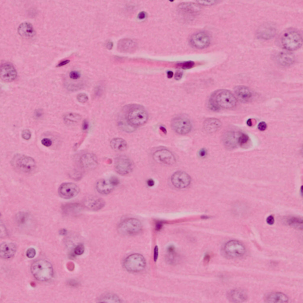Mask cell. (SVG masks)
<instances>
[{
    "instance_id": "6da1fadb",
    "label": "cell",
    "mask_w": 303,
    "mask_h": 303,
    "mask_svg": "<svg viewBox=\"0 0 303 303\" xmlns=\"http://www.w3.org/2000/svg\"><path fill=\"white\" fill-rule=\"evenodd\" d=\"M236 99L229 90L225 89L217 90L211 96L209 102L210 109L217 111L220 109H227L234 108L236 104Z\"/></svg>"
},
{
    "instance_id": "7a4b0ae2",
    "label": "cell",
    "mask_w": 303,
    "mask_h": 303,
    "mask_svg": "<svg viewBox=\"0 0 303 303\" xmlns=\"http://www.w3.org/2000/svg\"><path fill=\"white\" fill-rule=\"evenodd\" d=\"M30 270L34 277L40 281H48L53 275L51 264L45 260L38 259L34 261L31 265Z\"/></svg>"
},
{
    "instance_id": "3957f363",
    "label": "cell",
    "mask_w": 303,
    "mask_h": 303,
    "mask_svg": "<svg viewBox=\"0 0 303 303\" xmlns=\"http://www.w3.org/2000/svg\"><path fill=\"white\" fill-rule=\"evenodd\" d=\"M126 118L128 123L133 126H139L144 124L148 118V113L142 106L132 105L128 108Z\"/></svg>"
},
{
    "instance_id": "277c9868",
    "label": "cell",
    "mask_w": 303,
    "mask_h": 303,
    "mask_svg": "<svg viewBox=\"0 0 303 303\" xmlns=\"http://www.w3.org/2000/svg\"><path fill=\"white\" fill-rule=\"evenodd\" d=\"M12 167L17 171L25 174L32 173L36 169V164L32 157L23 154H16L12 159Z\"/></svg>"
},
{
    "instance_id": "5b68a950",
    "label": "cell",
    "mask_w": 303,
    "mask_h": 303,
    "mask_svg": "<svg viewBox=\"0 0 303 303\" xmlns=\"http://www.w3.org/2000/svg\"><path fill=\"white\" fill-rule=\"evenodd\" d=\"M282 46L289 51L298 49L301 46L302 39L301 34L297 31L290 30L285 32L281 38Z\"/></svg>"
},
{
    "instance_id": "8992f818",
    "label": "cell",
    "mask_w": 303,
    "mask_h": 303,
    "mask_svg": "<svg viewBox=\"0 0 303 303\" xmlns=\"http://www.w3.org/2000/svg\"><path fill=\"white\" fill-rule=\"evenodd\" d=\"M222 253L227 258L235 259L244 256L246 252L245 246L241 242L231 240L226 243L222 249Z\"/></svg>"
},
{
    "instance_id": "52a82bcc",
    "label": "cell",
    "mask_w": 303,
    "mask_h": 303,
    "mask_svg": "<svg viewBox=\"0 0 303 303\" xmlns=\"http://www.w3.org/2000/svg\"><path fill=\"white\" fill-rule=\"evenodd\" d=\"M125 268L128 271L138 272L145 268L146 262L144 257L139 254H131L125 259L123 262Z\"/></svg>"
},
{
    "instance_id": "ba28073f",
    "label": "cell",
    "mask_w": 303,
    "mask_h": 303,
    "mask_svg": "<svg viewBox=\"0 0 303 303\" xmlns=\"http://www.w3.org/2000/svg\"><path fill=\"white\" fill-rule=\"evenodd\" d=\"M142 228L141 223L138 220L133 218L124 220L119 225L118 230L124 235H133L139 233Z\"/></svg>"
},
{
    "instance_id": "9c48e42d",
    "label": "cell",
    "mask_w": 303,
    "mask_h": 303,
    "mask_svg": "<svg viewBox=\"0 0 303 303\" xmlns=\"http://www.w3.org/2000/svg\"><path fill=\"white\" fill-rule=\"evenodd\" d=\"M116 171L119 174L125 175L133 170L134 165L132 160L125 155H120L116 157L114 162Z\"/></svg>"
},
{
    "instance_id": "30bf717a",
    "label": "cell",
    "mask_w": 303,
    "mask_h": 303,
    "mask_svg": "<svg viewBox=\"0 0 303 303\" xmlns=\"http://www.w3.org/2000/svg\"><path fill=\"white\" fill-rule=\"evenodd\" d=\"M154 159L162 164L171 165L175 162V158L173 153L168 150L162 149L157 150L153 154Z\"/></svg>"
},
{
    "instance_id": "8fae6325",
    "label": "cell",
    "mask_w": 303,
    "mask_h": 303,
    "mask_svg": "<svg viewBox=\"0 0 303 303\" xmlns=\"http://www.w3.org/2000/svg\"><path fill=\"white\" fill-rule=\"evenodd\" d=\"M234 91L237 99L243 103H249L253 101L255 99V92L249 88L243 86L235 87Z\"/></svg>"
},
{
    "instance_id": "7c38bea8",
    "label": "cell",
    "mask_w": 303,
    "mask_h": 303,
    "mask_svg": "<svg viewBox=\"0 0 303 303\" xmlns=\"http://www.w3.org/2000/svg\"><path fill=\"white\" fill-rule=\"evenodd\" d=\"M171 127L176 133L181 135L186 134L191 130V124L188 119L183 117L174 118L171 122Z\"/></svg>"
},
{
    "instance_id": "4fadbf2b",
    "label": "cell",
    "mask_w": 303,
    "mask_h": 303,
    "mask_svg": "<svg viewBox=\"0 0 303 303\" xmlns=\"http://www.w3.org/2000/svg\"><path fill=\"white\" fill-rule=\"evenodd\" d=\"M80 191L79 187L72 183H62L58 189L59 196L65 199H70L75 197L78 194Z\"/></svg>"
},
{
    "instance_id": "5bb4252c",
    "label": "cell",
    "mask_w": 303,
    "mask_h": 303,
    "mask_svg": "<svg viewBox=\"0 0 303 303\" xmlns=\"http://www.w3.org/2000/svg\"><path fill=\"white\" fill-rule=\"evenodd\" d=\"M191 179L190 176L186 172L178 171L172 176L171 181L176 187L182 188L186 187L190 184Z\"/></svg>"
},
{
    "instance_id": "9a60e30c",
    "label": "cell",
    "mask_w": 303,
    "mask_h": 303,
    "mask_svg": "<svg viewBox=\"0 0 303 303\" xmlns=\"http://www.w3.org/2000/svg\"><path fill=\"white\" fill-rule=\"evenodd\" d=\"M190 42L194 47L202 49L207 47L210 43L208 36L204 32H199L193 35L191 37Z\"/></svg>"
},
{
    "instance_id": "2e32d148",
    "label": "cell",
    "mask_w": 303,
    "mask_h": 303,
    "mask_svg": "<svg viewBox=\"0 0 303 303\" xmlns=\"http://www.w3.org/2000/svg\"><path fill=\"white\" fill-rule=\"evenodd\" d=\"M0 74L1 78L3 81L10 82L16 79L17 76V72L12 65L5 63L1 67Z\"/></svg>"
},
{
    "instance_id": "e0dca14e",
    "label": "cell",
    "mask_w": 303,
    "mask_h": 303,
    "mask_svg": "<svg viewBox=\"0 0 303 303\" xmlns=\"http://www.w3.org/2000/svg\"><path fill=\"white\" fill-rule=\"evenodd\" d=\"M104 200L96 196H88L85 199L84 204L88 209L93 211H97L101 209L105 205Z\"/></svg>"
},
{
    "instance_id": "ac0fdd59",
    "label": "cell",
    "mask_w": 303,
    "mask_h": 303,
    "mask_svg": "<svg viewBox=\"0 0 303 303\" xmlns=\"http://www.w3.org/2000/svg\"><path fill=\"white\" fill-rule=\"evenodd\" d=\"M81 166L87 170H92L96 168L98 164V159L94 154L87 153L83 154L80 157Z\"/></svg>"
},
{
    "instance_id": "d6986e66",
    "label": "cell",
    "mask_w": 303,
    "mask_h": 303,
    "mask_svg": "<svg viewBox=\"0 0 303 303\" xmlns=\"http://www.w3.org/2000/svg\"><path fill=\"white\" fill-rule=\"evenodd\" d=\"M16 249V246L14 244L8 242L3 243L0 246L1 257L5 259L10 258L14 255Z\"/></svg>"
},
{
    "instance_id": "ffe728a7",
    "label": "cell",
    "mask_w": 303,
    "mask_h": 303,
    "mask_svg": "<svg viewBox=\"0 0 303 303\" xmlns=\"http://www.w3.org/2000/svg\"><path fill=\"white\" fill-rule=\"evenodd\" d=\"M276 61L279 65L287 66L292 64L295 61V57L292 53L288 51H281L276 56Z\"/></svg>"
},
{
    "instance_id": "44dd1931",
    "label": "cell",
    "mask_w": 303,
    "mask_h": 303,
    "mask_svg": "<svg viewBox=\"0 0 303 303\" xmlns=\"http://www.w3.org/2000/svg\"><path fill=\"white\" fill-rule=\"evenodd\" d=\"M265 302L273 303H285L288 302L289 298L286 295L281 292L270 293L265 296Z\"/></svg>"
},
{
    "instance_id": "7402d4cb",
    "label": "cell",
    "mask_w": 303,
    "mask_h": 303,
    "mask_svg": "<svg viewBox=\"0 0 303 303\" xmlns=\"http://www.w3.org/2000/svg\"><path fill=\"white\" fill-rule=\"evenodd\" d=\"M228 300L233 302H241L247 298L246 292L241 289L233 290L228 292L227 295Z\"/></svg>"
},
{
    "instance_id": "603a6c76",
    "label": "cell",
    "mask_w": 303,
    "mask_h": 303,
    "mask_svg": "<svg viewBox=\"0 0 303 303\" xmlns=\"http://www.w3.org/2000/svg\"><path fill=\"white\" fill-rule=\"evenodd\" d=\"M18 32L20 35L26 38H32L35 33L33 25L27 22H23L20 25L18 28Z\"/></svg>"
},
{
    "instance_id": "cb8c5ba5",
    "label": "cell",
    "mask_w": 303,
    "mask_h": 303,
    "mask_svg": "<svg viewBox=\"0 0 303 303\" xmlns=\"http://www.w3.org/2000/svg\"><path fill=\"white\" fill-rule=\"evenodd\" d=\"M221 126V123L218 119L215 118H209L206 120L204 123L203 127L204 130L209 133L215 132L219 130Z\"/></svg>"
},
{
    "instance_id": "d4e9b609",
    "label": "cell",
    "mask_w": 303,
    "mask_h": 303,
    "mask_svg": "<svg viewBox=\"0 0 303 303\" xmlns=\"http://www.w3.org/2000/svg\"><path fill=\"white\" fill-rule=\"evenodd\" d=\"M276 33L275 28L273 26L265 25L261 27L259 29L257 35L260 38L265 39L272 38Z\"/></svg>"
},
{
    "instance_id": "484cf974",
    "label": "cell",
    "mask_w": 303,
    "mask_h": 303,
    "mask_svg": "<svg viewBox=\"0 0 303 303\" xmlns=\"http://www.w3.org/2000/svg\"><path fill=\"white\" fill-rule=\"evenodd\" d=\"M114 187L110 183L109 180L101 179L96 183V188L97 191L102 194H107L113 190Z\"/></svg>"
},
{
    "instance_id": "4316f807",
    "label": "cell",
    "mask_w": 303,
    "mask_h": 303,
    "mask_svg": "<svg viewBox=\"0 0 303 303\" xmlns=\"http://www.w3.org/2000/svg\"><path fill=\"white\" fill-rule=\"evenodd\" d=\"M110 146L112 149L115 151L122 152L126 149L127 144L126 141L123 138H115L111 140Z\"/></svg>"
},
{
    "instance_id": "83f0119b",
    "label": "cell",
    "mask_w": 303,
    "mask_h": 303,
    "mask_svg": "<svg viewBox=\"0 0 303 303\" xmlns=\"http://www.w3.org/2000/svg\"><path fill=\"white\" fill-rule=\"evenodd\" d=\"M288 224L298 229L302 228L303 220L300 218L293 217L288 219Z\"/></svg>"
},
{
    "instance_id": "f1b7e54d",
    "label": "cell",
    "mask_w": 303,
    "mask_h": 303,
    "mask_svg": "<svg viewBox=\"0 0 303 303\" xmlns=\"http://www.w3.org/2000/svg\"><path fill=\"white\" fill-rule=\"evenodd\" d=\"M80 119V116L76 114L70 113L65 117L66 122L68 124H73L78 122Z\"/></svg>"
},
{
    "instance_id": "f546056e",
    "label": "cell",
    "mask_w": 303,
    "mask_h": 303,
    "mask_svg": "<svg viewBox=\"0 0 303 303\" xmlns=\"http://www.w3.org/2000/svg\"><path fill=\"white\" fill-rule=\"evenodd\" d=\"M28 216L27 214L24 212L18 213L16 217L17 222L19 225H24L28 221Z\"/></svg>"
},
{
    "instance_id": "4dcf8cb0",
    "label": "cell",
    "mask_w": 303,
    "mask_h": 303,
    "mask_svg": "<svg viewBox=\"0 0 303 303\" xmlns=\"http://www.w3.org/2000/svg\"><path fill=\"white\" fill-rule=\"evenodd\" d=\"M101 302H119L120 300L115 295L112 294H107L101 298L100 301Z\"/></svg>"
},
{
    "instance_id": "1f68e13d",
    "label": "cell",
    "mask_w": 303,
    "mask_h": 303,
    "mask_svg": "<svg viewBox=\"0 0 303 303\" xmlns=\"http://www.w3.org/2000/svg\"><path fill=\"white\" fill-rule=\"evenodd\" d=\"M121 43H123V44L121 45L124 46L123 47L124 48V50H132L134 46H135L134 42L132 40H123Z\"/></svg>"
},
{
    "instance_id": "d6a6232c",
    "label": "cell",
    "mask_w": 303,
    "mask_h": 303,
    "mask_svg": "<svg viewBox=\"0 0 303 303\" xmlns=\"http://www.w3.org/2000/svg\"><path fill=\"white\" fill-rule=\"evenodd\" d=\"M195 63L193 61H189L179 63L178 66L183 69H188L193 67Z\"/></svg>"
},
{
    "instance_id": "836d02e7",
    "label": "cell",
    "mask_w": 303,
    "mask_h": 303,
    "mask_svg": "<svg viewBox=\"0 0 303 303\" xmlns=\"http://www.w3.org/2000/svg\"><path fill=\"white\" fill-rule=\"evenodd\" d=\"M76 98L79 102L81 103H85L88 100V97L86 94L81 93L77 95Z\"/></svg>"
},
{
    "instance_id": "e575fe53",
    "label": "cell",
    "mask_w": 303,
    "mask_h": 303,
    "mask_svg": "<svg viewBox=\"0 0 303 303\" xmlns=\"http://www.w3.org/2000/svg\"><path fill=\"white\" fill-rule=\"evenodd\" d=\"M84 245L82 244H80L75 248L74 252L75 254L77 255H80L84 253Z\"/></svg>"
},
{
    "instance_id": "d590c367",
    "label": "cell",
    "mask_w": 303,
    "mask_h": 303,
    "mask_svg": "<svg viewBox=\"0 0 303 303\" xmlns=\"http://www.w3.org/2000/svg\"><path fill=\"white\" fill-rule=\"evenodd\" d=\"M249 139V137L247 135L242 134L239 137L238 141L240 145H244L247 142Z\"/></svg>"
},
{
    "instance_id": "8d00e7d4",
    "label": "cell",
    "mask_w": 303,
    "mask_h": 303,
    "mask_svg": "<svg viewBox=\"0 0 303 303\" xmlns=\"http://www.w3.org/2000/svg\"><path fill=\"white\" fill-rule=\"evenodd\" d=\"M31 132L28 129L24 130L22 132V137L25 140H28L31 137Z\"/></svg>"
},
{
    "instance_id": "74e56055",
    "label": "cell",
    "mask_w": 303,
    "mask_h": 303,
    "mask_svg": "<svg viewBox=\"0 0 303 303\" xmlns=\"http://www.w3.org/2000/svg\"><path fill=\"white\" fill-rule=\"evenodd\" d=\"M36 254V251L33 248L28 249L26 252L27 256L29 258H32L34 257Z\"/></svg>"
},
{
    "instance_id": "f35d334b",
    "label": "cell",
    "mask_w": 303,
    "mask_h": 303,
    "mask_svg": "<svg viewBox=\"0 0 303 303\" xmlns=\"http://www.w3.org/2000/svg\"><path fill=\"white\" fill-rule=\"evenodd\" d=\"M109 180L110 183L114 187L118 185L120 183L119 179L117 177L115 176H112L109 179Z\"/></svg>"
},
{
    "instance_id": "ab89813d",
    "label": "cell",
    "mask_w": 303,
    "mask_h": 303,
    "mask_svg": "<svg viewBox=\"0 0 303 303\" xmlns=\"http://www.w3.org/2000/svg\"><path fill=\"white\" fill-rule=\"evenodd\" d=\"M70 77L72 79H79L80 77V73L76 71H71L69 74Z\"/></svg>"
},
{
    "instance_id": "60d3db41",
    "label": "cell",
    "mask_w": 303,
    "mask_h": 303,
    "mask_svg": "<svg viewBox=\"0 0 303 303\" xmlns=\"http://www.w3.org/2000/svg\"><path fill=\"white\" fill-rule=\"evenodd\" d=\"M41 143L43 146L46 147H49L51 145L52 142L50 139L45 138L41 140Z\"/></svg>"
},
{
    "instance_id": "b9f144b4",
    "label": "cell",
    "mask_w": 303,
    "mask_h": 303,
    "mask_svg": "<svg viewBox=\"0 0 303 303\" xmlns=\"http://www.w3.org/2000/svg\"><path fill=\"white\" fill-rule=\"evenodd\" d=\"M267 127L266 123L263 121L260 123L258 125V128L260 131H264L265 130Z\"/></svg>"
},
{
    "instance_id": "7bdbcfd3",
    "label": "cell",
    "mask_w": 303,
    "mask_h": 303,
    "mask_svg": "<svg viewBox=\"0 0 303 303\" xmlns=\"http://www.w3.org/2000/svg\"><path fill=\"white\" fill-rule=\"evenodd\" d=\"M274 218L273 216L270 215L268 216L266 219L267 223L269 225H272L274 223Z\"/></svg>"
},
{
    "instance_id": "ee69618b",
    "label": "cell",
    "mask_w": 303,
    "mask_h": 303,
    "mask_svg": "<svg viewBox=\"0 0 303 303\" xmlns=\"http://www.w3.org/2000/svg\"><path fill=\"white\" fill-rule=\"evenodd\" d=\"M163 222L161 221L156 222L155 224V228L156 230L157 231L160 230L163 226Z\"/></svg>"
},
{
    "instance_id": "f6af8a7d",
    "label": "cell",
    "mask_w": 303,
    "mask_h": 303,
    "mask_svg": "<svg viewBox=\"0 0 303 303\" xmlns=\"http://www.w3.org/2000/svg\"><path fill=\"white\" fill-rule=\"evenodd\" d=\"M183 72L181 71H177L175 73L174 78L176 80L180 79L183 75Z\"/></svg>"
},
{
    "instance_id": "bcb514c9",
    "label": "cell",
    "mask_w": 303,
    "mask_h": 303,
    "mask_svg": "<svg viewBox=\"0 0 303 303\" xmlns=\"http://www.w3.org/2000/svg\"><path fill=\"white\" fill-rule=\"evenodd\" d=\"M207 151L205 149H201L199 152V156L201 157H204L207 155Z\"/></svg>"
},
{
    "instance_id": "7dc6e473",
    "label": "cell",
    "mask_w": 303,
    "mask_h": 303,
    "mask_svg": "<svg viewBox=\"0 0 303 303\" xmlns=\"http://www.w3.org/2000/svg\"><path fill=\"white\" fill-rule=\"evenodd\" d=\"M158 255V248L157 246H156L154 248V259L156 261L157 260Z\"/></svg>"
},
{
    "instance_id": "c3c4849f",
    "label": "cell",
    "mask_w": 303,
    "mask_h": 303,
    "mask_svg": "<svg viewBox=\"0 0 303 303\" xmlns=\"http://www.w3.org/2000/svg\"><path fill=\"white\" fill-rule=\"evenodd\" d=\"M88 122L86 120H85L83 121L82 124V129L83 130H86L88 128Z\"/></svg>"
},
{
    "instance_id": "681fc988",
    "label": "cell",
    "mask_w": 303,
    "mask_h": 303,
    "mask_svg": "<svg viewBox=\"0 0 303 303\" xmlns=\"http://www.w3.org/2000/svg\"><path fill=\"white\" fill-rule=\"evenodd\" d=\"M70 62V60H66L62 61L58 64L57 66V67H60L64 66L69 63Z\"/></svg>"
},
{
    "instance_id": "f907efd6",
    "label": "cell",
    "mask_w": 303,
    "mask_h": 303,
    "mask_svg": "<svg viewBox=\"0 0 303 303\" xmlns=\"http://www.w3.org/2000/svg\"><path fill=\"white\" fill-rule=\"evenodd\" d=\"M147 184L148 186H153L154 184V180L152 179H150L148 180L147 181Z\"/></svg>"
},
{
    "instance_id": "816d5d0a",
    "label": "cell",
    "mask_w": 303,
    "mask_h": 303,
    "mask_svg": "<svg viewBox=\"0 0 303 303\" xmlns=\"http://www.w3.org/2000/svg\"><path fill=\"white\" fill-rule=\"evenodd\" d=\"M67 231L65 229L62 228L60 229L59 231V233L62 235H65L66 234Z\"/></svg>"
},
{
    "instance_id": "f5cc1de1",
    "label": "cell",
    "mask_w": 303,
    "mask_h": 303,
    "mask_svg": "<svg viewBox=\"0 0 303 303\" xmlns=\"http://www.w3.org/2000/svg\"><path fill=\"white\" fill-rule=\"evenodd\" d=\"M146 16L145 13L143 12H142L139 13L138 15V17L139 18L142 19L144 18Z\"/></svg>"
},
{
    "instance_id": "db71d44e",
    "label": "cell",
    "mask_w": 303,
    "mask_h": 303,
    "mask_svg": "<svg viewBox=\"0 0 303 303\" xmlns=\"http://www.w3.org/2000/svg\"><path fill=\"white\" fill-rule=\"evenodd\" d=\"M113 46V43L111 42H108L106 44L107 47L109 49H111Z\"/></svg>"
},
{
    "instance_id": "11a10c76",
    "label": "cell",
    "mask_w": 303,
    "mask_h": 303,
    "mask_svg": "<svg viewBox=\"0 0 303 303\" xmlns=\"http://www.w3.org/2000/svg\"><path fill=\"white\" fill-rule=\"evenodd\" d=\"M173 75V72L171 71H169L167 72V76L168 78H172Z\"/></svg>"
},
{
    "instance_id": "9f6ffc18",
    "label": "cell",
    "mask_w": 303,
    "mask_h": 303,
    "mask_svg": "<svg viewBox=\"0 0 303 303\" xmlns=\"http://www.w3.org/2000/svg\"><path fill=\"white\" fill-rule=\"evenodd\" d=\"M247 124L248 126H251L252 125V122L251 119H249L247 121Z\"/></svg>"
},
{
    "instance_id": "6f0895ef",
    "label": "cell",
    "mask_w": 303,
    "mask_h": 303,
    "mask_svg": "<svg viewBox=\"0 0 303 303\" xmlns=\"http://www.w3.org/2000/svg\"><path fill=\"white\" fill-rule=\"evenodd\" d=\"M201 217L202 219H206L209 218L208 216L206 215H202Z\"/></svg>"
}]
</instances>
